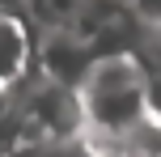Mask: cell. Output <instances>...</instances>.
<instances>
[{
  "label": "cell",
  "mask_w": 161,
  "mask_h": 157,
  "mask_svg": "<svg viewBox=\"0 0 161 157\" xmlns=\"http://www.w3.org/2000/svg\"><path fill=\"white\" fill-rule=\"evenodd\" d=\"M153 115L161 119V93H157V98H153Z\"/></svg>",
  "instance_id": "cell-6"
},
{
  "label": "cell",
  "mask_w": 161,
  "mask_h": 157,
  "mask_svg": "<svg viewBox=\"0 0 161 157\" xmlns=\"http://www.w3.org/2000/svg\"><path fill=\"white\" fill-rule=\"evenodd\" d=\"M127 13L136 17V25H144V30H161V0H131Z\"/></svg>",
  "instance_id": "cell-5"
},
{
  "label": "cell",
  "mask_w": 161,
  "mask_h": 157,
  "mask_svg": "<svg viewBox=\"0 0 161 157\" xmlns=\"http://www.w3.org/2000/svg\"><path fill=\"white\" fill-rule=\"evenodd\" d=\"M89 0H30V25L34 30H72Z\"/></svg>",
  "instance_id": "cell-4"
},
{
  "label": "cell",
  "mask_w": 161,
  "mask_h": 157,
  "mask_svg": "<svg viewBox=\"0 0 161 157\" xmlns=\"http://www.w3.org/2000/svg\"><path fill=\"white\" fill-rule=\"evenodd\" d=\"M34 47H38V30L30 17L0 8V98L17 93L34 76Z\"/></svg>",
  "instance_id": "cell-3"
},
{
  "label": "cell",
  "mask_w": 161,
  "mask_h": 157,
  "mask_svg": "<svg viewBox=\"0 0 161 157\" xmlns=\"http://www.w3.org/2000/svg\"><path fill=\"white\" fill-rule=\"evenodd\" d=\"M102 55L93 38H85L80 30H38V47H34V72L47 76L55 85L76 89L80 76L89 72V64Z\"/></svg>",
  "instance_id": "cell-2"
},
{
  "label": "cell",
  "mask_w": 161,
  "mask_h": 157,
  "mask_svg": "<svg viewBox=\"0 0 161 157\" xmlns=\"http://www.w3.org/2000/svg\"><path fill=\"white\" fill-rule=\"evenodd\" d=\"M85 115V140H119L153 115V85L140 68L136 51H102L76 85Z\"/></svg>",
  "instance_id": "cell-1"
}]
</instances>
